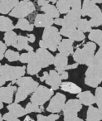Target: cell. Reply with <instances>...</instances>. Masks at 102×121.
<instances>
[{
	"label": "cell",
	"instance_id": "3",
	"mask_svg": "<svg viewBox=\"0 0 102 121\" xmlns=\"http://www.w3.org/2000/svg\"><path fill=\"white\" fill-rule=\"evenodd\" d=\"M16 83L18 86L15 96V102L19 103L27 99L29 94H32L38 87L39 84L32 77L22 76L16 80Z\"/></svg>",
	"mask_w": 102,
	"mask_h": 121
},
{
	"label": "cell",
	"instance_id": "2",
	"mask_svg": "<svg viewBox=\"0 0 102 121\" xmlns=\"http://www.w3.org/2000/svg\"><path fill=\"white\" fill-rule=\"evenodd\" d=\"M61 41L62 35L58 29L53 26H49L44 28L42 38L39 42V47L41 48L49 49L52 52H56Z\"/></svg>",
	"mask_w": 102,
	"mask_h": 121
},
{
	"label": "cell",
	"instance_id": "43",
	"mask_svg": "<svg viewBox=\"0 0 102 121\" xmlns=\"http://www.w3.org/2000/svg\"><path fill=\"white\" fill-rule=\"evenodd\" d=\"M78 63L75 62L74 63V64H71V65H67V66H66V70H71V69H75V68L78 67Z\"/></svg>",
	"mask_w": 102,
	"mask_h": 121
},
{
	"label": "cell",
	"instance_id": "7",
	"mask_svg": "<svg viewBox=\"0 0 102 121\" xmlns=\"http://www.w3.org/2000/svg\"><path fill=\"white\" fill-rule=\"evenodd\" d=\"M35 10V6L32 2L29 1H24L22 0L21 2H18L16 6L10 11L9 16L16 17V18H22L29 14H31Z\"/></svg>",
	"mask_w": 102,
	"mask_h": 121
},
{
	"label": "cell",
	"instance_id": "20",
	"mask_svg": "<svg viewBox=\"0 0 102 121\" xmlns=\"http://www.w3.org/2000/svg\"><path fill=\"white\" fill-rule=\"evenodd\" d=\"M26 68H27V72L28 73L29 75H32V76L38 74L41 71V70L42 69L40 63L38 62V60H37V59L36 53H35V55L32 56V58L27 62V66Z\"/></svg>",
	"mask_w": 102,
	"mask_h": 121
},
{
	"label": "cell",
	"instance_id": "4",
	"mask_svg": "<svg viewBox=\"0 0 102 121\" xmlns=\"http://www.w3.org/2000/svg\"><path fill=\"white\" fill-rule=\"evenodd\" d=\"M95 49L96 44L93 42H88L82 48H77L73 52V60L78 64L88 66L94 58Z\"/></svg>",
	"mask_w": 102,
	"mask_h": 121
},
{
	"label": "cell",
	"instance_id": "8",
	"mask_svg": "<svg viewBox=\"0 0 102 121\" xmlns=\"http://www.w3.org/2000/svg\"><path fill=\"white\" fill-rule=\"evenodd\" d=\"M54 95V91L47 88L44 86H38L36 91L32 93L30 101L37 105H43L47 101L52 98Z\"/></svg>",
	"mask_w": 102,
	"mask_h": 121
},
{
	"label": "cell",
	"instance_id": "53",
	"mask_svg": "<svg viewBox=\"0 0 102 121\" xmlns=\"http://www.w3.org/2000/svg\"><path fill=\"white\" fill-rule=\"evenodd\" d=\"M57 0H49V2H52V4H56V2H57Z\"/></svg>",
	"mask_w": 102,
	"mask_h": 121
},
{
	"label": "cell",
	"instance_id": "49",
	"mask_svg": "<svg viewBox=\"0 0 102 121\" xmlns=\"http://www.w3.org/2000/svg\"><path fill=\"white\" fill-rule=\"evenodd\" d=\"M25 50H27V52H31V51H33V47H31V46H29V45H28L27 47H26V49H25Z\"/></svg>",
	"mask_w": 102,
	"mask_h": 121
},
{
	"label": "cell",
	"instance_id": "41",
	"mask_svg": "<svg viewBox=\"0 0 102 121\" xmlns=\"http://www.w3.org/2000/svg\"><path fill=\"white\" fill-rule=\"evenodd\" d=\"M6 50H7V45L0 41V60L4 59Z\"/></svg>",
	"mask_w": 102,
	"mask_h": 121
},
{
	"label": "cell",
	"instance_id": "21",
	"mask_svg": "<svg viewBox=\"0 0 102 121\" xmlns=\"http://www.w3.org/2000/svg\"><path fill=\"white\" fill-rule=\"evenodd\" d=\"M77 98L80 100V102L84 105L89 106L95 104V98H94V95L90 91L79 92L77 94Z\"/></svg>",
	"mask_w": 102,
	"mask_h": 121
},
{
	"label": "cell",
	"instance_id": "1",
	"mask_svg": "<svg viewBox=\"0 0 102 121\" xmlns=\"http://www.w3.org/2000/svg\"><path fill=\"white\" fill-rule=\"evenodd\" d=\"M85 84L96 88L102 81V47H100L85 71Z\"/></svg>",
	"mask_w": 102,
	"mask_h": 121
},
{
	"label": "cell",
	"instance_id": "24",
	"mask_svg": "<svg viewBox=\"0 0 102 121\" xmlns=\"http://www.w3.org/2000/svg\"><path fill=\"white\" fill-rule=\"evenodd\" d=\"M60 88L62 91L65 92H68L71 94H78L79 92L81 91V88L75 85V83L71 82V81H64L62 82L60 85Z\"/></svg>",
	"mask_w": 102,
	"mask_h": 121
},
{
	"label": "cell",
	"instance_id": "55",
	"mask_svg": "<svg viewBox=\"0 0 102 121\" xmlns=\"http://www.w3.org/2000/svg\"><path fill=\"white\" fill-rule=\"evenodd\" d=\"M24 1H29V0H24Z\"/></svg>",
	"mask_w": 102,
	"mask_h": 121
},
{
	"label": "cell",
	"instance_id": "46",
	"mask_svg": "<svg viewBox=\"0 0 102 121\" xmlns=\"http://www.w3.org/2000/svg\"><path fill=\"white\" fill-rule=\"evenodd\" d=\"M27 37H28V42H32V43H33V42H35L36 37H35V36H34L33 34H28V35H27Z\"/></svg>",
	"mask_w": 102,
	"mask_h": 121
},
{
	"label": "cell",
	"instance_id": "29",
	"mask_svg": "<svg viewBox=\"0 0 102 121\" xmlns=\"http://www.w3.org/2000/svg\"><path fill=\"white\" fill-rule=\"evenodd\" d=\"M17 38H18L17 33L14 32L13 30L5 32L4 40L5 42V44L7 45V47H9V46H13V45H15L16 42H17Z\"/></svg>",
	"mask_w": 102,
	"mask_h": 121
},
{
	"label": "cell",
	"instance_id": "34",
	"mask_svg": "<svg viewBox=\"0 0 102 121\" xmlns=\"http://www.w3.org/2000/svg\"><path fill=\"white\" fill-rule=\"evenodd\" d=\"M94 98H95V103H96L98 108L102 109V87L97 86Z\"/></svg>",
	"mask_w": 102,
	"mask_h": 121
},
{
	"label": "cell",
	"instance_id": "44",
	"mask_svg": "<svg viewBox=\"0 0 102 121\" xmlns=\"http://www.w3.org/2000/svg\"><path fill=\"white\" fill-rule=\"evenodd\" d=\"M54 24H56V25H59V26H62V24H63V18H59V17H57V18L54 20Z\"/></svg>",
	"mask_w": 102,
	"mask_h": 121
},
{
	"label": "cell",
	"instance_id": "40",
	"mask_svg": "<svg viewBox=\"0 0 102 121\" xmlns=\"http://www.w3.org/2000/svg\"><path fill=\"white\" fill-rule=\"evenodd\" d=\"M90 27H99L102 24V17H98V18H90V20L88 21Z\"/></svg>",
	"mask_w": 102,
	"mask_h": 121
},
{
	"label": "cell",
	"instance_id": "51",
	"mask_svg": "<svg viewBox=\"0 0 102 121\" xmlns=\"http://www.w3.org/2000/svg\"><path fill=\"white\" fill-rule=\"evenodd\" d=\"M27 120H31V121H33V119L30 117V116H27V117L24 119V121H27Z\"/></svg>",
	"mask_w": 102,
	"mask_h": 121
},
{
	"label": "cell",
	"instance_id": "15",
	"mask_svg": "<svg viewBox=\"0 0 102 121\" xmlns=\"http://www.w3.org/2000/svg\"><path fill=\"white\" fill-rule=\"evenodd\" d=\"M59 73L56 70H51L48 72V76L46 78L45 82L47 85L51 86V89L53 91H57L60 87L61 83L62 82Z\"/></svg>",
	"mask_w": 102,
	"mask_h": 121
},
{
	"label": "cell",
	"instance_id": "37",
	"mask_svg": "<svg viewBox=\"0 0 102 121\" xmlns=\"http://www.w3.org/2000/svg\"><path fill=\"white\" fill-rule=\"evenodd\" d=\"M35 55V52L33 51H31V52H27V53H22L19 56L18 60L21 63H27L32 58V56Z\"/></svg>",
	"mask_w": 102,
	"mask_h": 121
},
{
	"label": "cell",
	"instance_id": "35",
	"mask_svg": "<svg viewBox=\"0 0 102 121\" xmlns=\"http://www.w3.org/2000/svg\"><path fill=\"white\" fill-rule=\"evenodd\" d=\"M25 109L27 114L32 113V112L42 113V111H43L41 109L40 105H37V104H34V103H32V102H29L28 104H27V105H26V107H25Z\"/></svg>",
	"mask_w": 102,
	"mask_h": 121
},
{
	"label": "cell",
	"instance_id": "56",
	"mask_svg": "<svg viewBox=\"0 0 102 121\" xmlns=\"http://www.w3.org/2000/svg\"><path fill=\"white\" fill-rule=\"evenodd\" d=\"M1 66H2V65H1V64H0V67H1Z\"/></svg>",
	"mask_w": 102,
	"mask_h": 121
},
{
	"label": "cell",
	"instance_id": "31",
	"mask_svg": "<svg viewBox=\"0 0 102 121\" xmlns=\"http://www.w3.org/2000/svg\"><path fill=\"white\" fill-rule=\"evenodd\" d=\"M56 3H57V9L61 14H66L70 11L71 8L67 0H57Z\"/></svg>",
	"mask_w": 102,
	"mask_h": 121
},
{
	"label": "cell",
	"instance_id": "23",
	"mask_svg": "<svg viewBox=\"0 0 102 121\" xmlns=\"http://www.w3.org/2000/svg\"><path fill=\"white\" fill-rule=\"evenodd\" d=\"M7 109H9V112L13 113L18 118L22 117V116L27 114L25 108H22V106L20 105L18 103L14 102V103L9 104V105L7 106Z\"/></svg>",
	"mask_w": 102,
	"mask_h": 121
},
{
	"label": "cell",
	"instance_id": "45",
	"mask_svg": "<svg viewBox=\"0 0 102 121\" xmlns=\"http://www.w3.org/2000/svg\"><path fill=\"white\" fill-rule=\"evenodd\" d=\"M47 4H49V0H38L37 1V4L39 6H43Z\"/></svg>",
	"mask_w": 102,
	"mask_h": 121
},
{
	"label": "cell",
	"instance_id": "11",
	"mask_svg": "<svg viewBox=\"0 0 102 121\" xmlns=\"http://www.w3.org/2000/svg\"><path fill=\"white\" fill-rule=\"evenodd\" d=\"M67 100L65 95L62 93H57L51 99L50 103L47 108V111L50 113H59L62 110L64 104Z\"/></svg>",
	"mask_w": 102,
	"mask_h": 121
},
{
	"label": "cell",
	"instance_id": "42",
	"mask_svg": "<svg viewBox=\"0 0 102 121\" xmlns=\"http://www.w3.org/2000/svg\"><path fill=\"white\" fill-rule=\"evenodd\" d=\"M59 75H60L61 78H62V80H67V78H68V72L66 71H62L61 73H59Z\"/></svg>",
	"mask_w": 102,
	"mask_h": 121
},
{
	"label": "cell",
	"instance_id": "6",
	"mask_svg": "<svg viewBox=\"0 0 102 121\" xmlns=\"http://www.w3.org/2000/svg\"><path fill=\"white\" fill-rule=\"evenodd\" d=\"M25 66H13L5 64L0 67V76L6 81H12L25 75Z\"/></svg>",
	"mask_w": 102,
	"mask_h": 121
},
{
	"label": "cell",
	"instance_id": "48",
	"mask_svg": "<svg viewBox=\"0 0 102 121\" xmlns=\"http://www.w3.org/2000/svg\"><path fill=\"white\" fill-rule=\"evenodd\" d=\"M5 83H6V81L4 79V78L2 77V76H0V87L4 86V85L5 84Z\"/></svg>",
	"mask_w": 102,
	"mask_h": 121
},
{
	"label": "cell",
	"instance_id": "36",
	"mask_svg": "<svg viewBox=\"0 0 102 121\" xmlns=\"http://www.w3.org/2000/svg\"><path fill=\"white\" fill-rule=\"evenodd\" d=\"M60 118L59 114H55V113H52L48 116H44L42 114H37V119L38 121H55Z\"/></svg>",
	"mask_w": 102,
	"mask_h": 121
},
{
	"label": "cell",
	"instance_id": "27",
	"mask_svg": "<svg viewBox=\"0 0 102 121\" xmlns=\"http://www.w3.org/2000/svg\"><path fill=\"white\" fill-rule=\"evenodd\" d=\"M41 11L44 12L46 14L53 17V18H57V17H59V16H60V13L58 12L57 7L49 4L43 6H41Z\"/></svg>",
	"mask_w": 102,
	"mask_h": 121
},
{
	"label": "cell",
	"instance_id": "10",
	"mask_svg": "<svg viewBox=\"0 0 102 121\" xmlns=\"http://www.w3.org/2000/svg\"><path fill=\"white\" fill-rule=\"evenodd\" d=\"M63 18V24L62 27L67 28H75L81 17V11L80 9H70L67 13H66Z\"/></svg>",
	"mask_w": 102,
	"mask_h": 121
},
{
	"label": "cell",
	"instance_id": "25",
	"mask_svg": "<svg viewBox=\"0 0 102 121\" xmlns=\"http://www.w3.org/2000/svg\"><path fill=\"white\" fill-rule=\"evenodd\" d=\"M15 28L13 21L9 17L0 16V32H8Z\"/></svg>",
	"mask_w": 102,
	"mask_h": 121
},
{
	"label": "cell",
	"instance_id": "14",
	"mask_svg": "<svg viewBox=\"0 0 102 121\" xmlns=\"http://www.w3.org/2000/svg\"><path fill=\"white\" fill-rule=\"evenodd\" d=\"M18 88L12 85H9L7 87H0V101L3 103L11 104L13 99L14 92L17 91Z\"/></svg>",
	"mask_w": 102,
	"mask_h": 121
},
{
	"label": "cell",
	"instance_id": "47",
	"mask_svg": "<svg viewBox=\"0 0 102 121\" xmlns=\"http://www.w3.org/2000/svg\"><path fill=\"white\" fill-rule=\"evenodd\" d=\"M47 76H48V72L47 71H44L43 72V76H41V77H39V79H40V81H45V80H46V78L47 77Z\"/></svg>",
	"mask_w": 102,
	"mask_h": 121
},
{
	"label": "cell",
	"instance_id": "17",
	"mask_svg": "<svg viewBox=\"0 0 102 121\" xmlns=\"http://www.w3.org/2000/svg\"><path fill=\"white\" fill-rule=\"evenodd\" d=\"M54 23L53 17H50L47 14H37L34 19V26L37 27H47L52 26Z\"/></svg>",
	"mask_w": 102,
	"mask_h": 121
},
{
	"label": "cell",
	"instance_id": "9",
	"mask_svg": "<svg viewBox=\"0 0 102 121\" xmlns=\"http://www.w3.org/2000/svg\"><path fill=\"white\" fill-rule=\"evenodd\" d=\"M81 16H89L90 18L102 17V12L100 9L91 0H84L81 4Z\"/></svg>",
	"mask_w": 102,
	"mask_h": 121
},
{
	"label": "cell",
	"instance_id": "5",
	"mask_svg": "<svg viewBox=\"0 0 102 121\" xmlns=\"http://www.w3.org/2000/svg\"><path fill=\"white\" fill-rule=\"evenodd\" d=\"M82 109V104L78 99H71L65 103L62 109L65 121H83L77 116L79 111Z\"/></svg>",
	"mask_w": 102,
	"mask_h": 121
},
{
	"label": "cell",
	"instance_id": "30",
	"mask_svg": "<svg viewBox=\"0 0 102 121\" xmlns=\"http://www.w3.org/2000/svg\"><path fill=\"white\" fill-rule=\"evenodd\" d=\"M27 46H28V37L18 35L17 38V42L15 45H13V47L17 48L18 51H22L23 49H26Z\"/></svg>",
	"mask_w": 102,
	"mask_h": 121
},
{
	"label": "cell",
	"instance_id": "26",
	"mask_svg": "<svg viewBox=\"0 0 102 121\" xmlns=\"http://www.w3.org/2000/svg\"><path fill=\"white\" fill-rule=\"evenodd\" d=\"M89 33L88 38L91 42H95V44L101 47L102 46V31L100 29H95V30H90Z\"/></svg>",
	"mask_w": 102,
	"mask_h": 121
},
{
	"label": "cell",
	"instance_id": "54",
	"mask_svg": "<svg viewBox=\"0 0 102 121\" xmlns=\"http://www.w3.org/2000/svg\"><path fill=\"white\" fill-rule=\"evenodd\" d=\"M4 119H3V117H2V115H1V113H0V121H3Z\"/></svg>",
	"mask_w": 102,
	"mask_h": 121
},
{
	"label": "cell",
	"instance_id": "22",
	"mask_svg": "<svg viewBox=\"0 0 102 121\" xmlns=\"http://www.w3.org/2000/svg\"><path fill=\"white\" fill-rule=\"evenodd\" d=\"M18 2V0H0V13L9 14Z\"/></svg>",
	"mask_w": 102,
	"mask_h": 121
},
{
	"label": "cell",
	"instance_id": "12",
	"mask_svg": "<svg viewBox=\"0 0 102 121\" xmlns=\"http://www.w3.org/2000/svg\"><path fill=\"white\" fill-rule=\"evenodd\" d=\"M36 56L42 68H46L53 64L54 56L45 48H38L36 51Z\"/></svg>",
	"mask_w": 102,
	"mask_h": 121
},
{
	"label": "cell",
	"instance_id": "50",
	"mask_svg": "<svg viewBox=\"0 0 102 121\" xmlns=\"http://www.w3.org/2000/svg\"><path fill=\"white\" fill-rule=\"evenodd\" d=\"M95 4H102V0H91Z\"/></svg>",
	"mask_w": 102,
	"mask_h": 121
},
{
	"label": "cell",
	"instance_id": "19",
	"mask_svg": "<svg viewBox=\"0 0 102 121\" xmlns=\"http://www.w3.org/2000/svg\"><path fill=\"white\" fill-rule=\"evenodd\" d=\"M102 119V109L95 108L93 105H89L87 109V121H100Z\"/></svg>",
	"mask_w": 102,
	"mask_h": 121
},
{
	"label": "cell",
	"instance_id": "13",
	"mask_svg": "<svg viewBox=\"0 0 102 121\" xmlns=\"http://www.w3.org/2000/svg\"><path fill=\"white\" fill-rule=\"evenodd\" d=\"M61 35L64 36V37L70 38L73 40L74 42H80V41H84L85 38V36L84 32L80 31L79 29L75 28H67V27H62L61 30L59 31Z\"/></svg>",
	"mask_w": 102,
	"mask_h": 121
},
{
	"label": "cell",
	"instance_id": "38",
	"mask_svg": "<svg viewBox=\"0 0 102 121\" xmlns=\"http://www.w3.org/2000/svg\"><path fill=\"white\" fill-rule=\"evenodd\" d=\"M70 8L73 9H81V0H67Z\"/></svg>",
	"mask_w": 102,
	"mask_h": 121
},
{
	"label": "cell",
	"instance_id": "18",
	"mask_svg": "<svg viewBox=\"0 0 102 121\" xmlns=\"http://www.w3.org/2000/svg\"><path fill=\"white\" fill-rule=\"evenodd\" d=\"M53 65L55 66V70L58 73L66 71V66L68 65V57L59 52L56 56H54Z\"/></svg>",
	"mask_w": 102,
	"mask_h": 121
},
{
	"label": "cell",
	"instance_id": "32",
	"mask_svg": "<svg viewBox=\"0 0 102 121\" xmlns=\"http://www.w3.org/2000/svg\"><path fill=\"white\" fill-rule=\"evenodd\" d=\"M76 28L79 29L80 31H81L82 32H89L91 30V27L89 24L88 20L85 18L80 19V21L78 22V24L76 26Z\"/></svg>",
	"mask_w": 102,
	"mask_h": 121
},
{
	"label": "cell",
	"instance_id": "33",
	"mask_svg": "<svg viewBox=\"0 0 102 121\" xmlns=\"http://www.w3.org/2000/svg\"><path fill=\"white\" fill-rule=\"evenodd\" d=\"M19 56H20V54L18 53V52H14V51L11 50V49L6 50L5 53H4V57L10 62L18 60Z\"/></svg>",
	"mask_w": 102,
	"mask_h": 121
},
{
	"label": "cell",
	"instance_id": "16",
	"mask_svg": "<svg viewBox=\"0 0 102 121\" xmlns=\"http://www.w3.org/2000/svg\"><path fill=\"white\" fill-rule=\"evenodd\" d=\"M73 43L74 41L71 40L70 38L67 39H62V41L59 43L58 47H57V49H58L59 52L63 55L68 56L72 55L73 54Z\"/></svg>",
	"mask_w": 102,
	"mask_h": 121
},
{
	"label": "cell",
	"instance_id": "28",
	"mask_svg": "<svg viewBox=\"0 0 102 121\" xmlns=\"http://www.w3.org/2000/svg\"><path fill=\"white\" fill-rule=\"evenodd\" d=\"M14 27L17 29H21L22 31H31L33 30L34 24H30L27 19H26L25 17H22V18H18V22H17Z\"/></svg>",
	"mask_w": 102,
	"mask_h": 121
},
{
	"label": "cell",
	"instance_id": "39",
	"mask_svg": "<svg viewBox=\"0 0 102 121\" xmlns=\"http://www.w3.org/2000/svg\"><path fill=\"white\" fill-rule=\"evenodd\" d=\"M3 119L7 120V121H20L19 120V118L16 117V116L11 112L4 114V115L3 116Z\"/></svg>",
	"mask_w": 102,
	"mask_h": 121
},
{
	"label": "cell",
	"instance_id": "52",
	"mask_svg": "<svg viewBox=\"0 0 102 121\" xmlns=\"http://www.w3.org/2000/svg\"><path fill=\"white\" fill-rule=\"evenodd\" d=\"M4 108V104H3L2 101H0V109H2Z\"/></svg>",
	"mask_w": 102,
	"mask_h": 121
}]
</instances>
